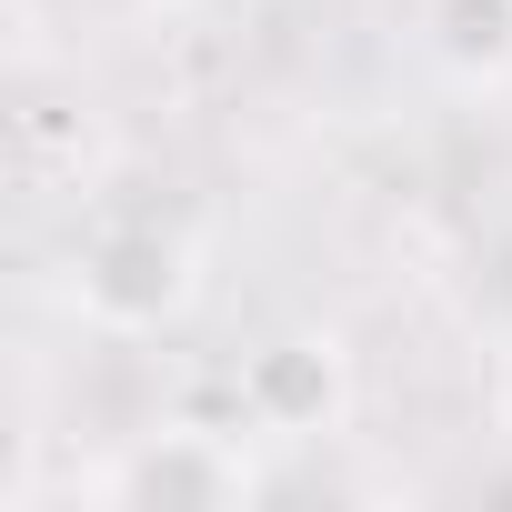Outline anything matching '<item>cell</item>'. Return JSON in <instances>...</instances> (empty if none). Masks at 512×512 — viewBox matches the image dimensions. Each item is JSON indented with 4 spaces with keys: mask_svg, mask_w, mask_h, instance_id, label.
<instances>
[{
    "mask_svg": "<svg viewBox=\"0 0 512 512\" xmlns=\"http://www.w3.org/2000/svg\"><path fill=\"white\" fill-rule=\"evenodd\" d=\"M442 51L452 61H512V0H442Z\"/></svg>",
    "mask_w": 512,
    "mask_h": 512,
    "instance_id": "4",
    "label": "cell"
},
{
    "mask_svg": "<svg viewBox=\"0 0 512 512\" xmlns=\"http://www.w3.org/2000/svg\"><path fill=\"white\" fill-rule=\"evenodd\" d=\"M241 392H251V412L272 432H322L342 412V362H332V342H272Z\"/></svg>",
    "mask_w": 512,
    "mask_h": 512,
    "instance_id": "2",
    "label": "cell"
},
{
    "mask_svg": "<svg viewBox=\"0 0 512 512\" xmlns=\"http://www.w3.org/2000/svg\"><path fill=\"white\" fill-rule=\"evenodd\" d=\"M231 492H241V462L211 452L201 432H171V442L131 452V472H121V502H161V512H201V502H231Z\"/></svg>",
    "mask_w": 512,
    "mask_h": 512,
    "instance_id": "3",
    "label": "cell"
},
{
    "mask_svg": "<svg viewBox=\"0 0 512 512\" xmlns=\"http://www.w3.org/2000/svg\"><path fill=\"white\" fill-rule=\"evenodd\" d=\"M181 292H191V251H181V231H161V221H111V231L81 251V302H91V322H111V332L171 322Z\"/></svg>",
    "mask_w": 512,
    "mask_h": 512,
    "instance_id": "1",
    "label": "cell"
}]
</instances>
